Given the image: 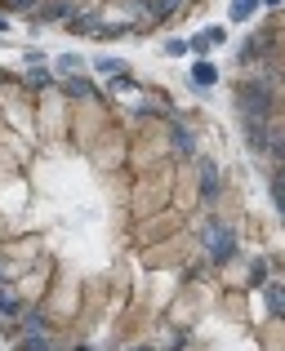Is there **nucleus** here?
<instances>
[{
  "label": "nucleus",
  "instance_id": "nucleus-19",
  "mask_svg": "<svg viewBox=\"0 0 285 351\" xmlns=\"http://www.w3.org/2000/svg\"><path fill=\"white\" fill-rule=\"evenodd\" d=\"M14 351H54V338H49V334H32V329H23V334L14 338Z\"/></svg>",
  "mask_w": 285,
  "mask_h": 351
},
{
  "label": "nucleus",
  "instance_id": "nucleus-18",
  "mask_svg": "<svg viewBox=\"0 0 285 351\" xmlns=\"http://www.w3.org/2000/svg\"><path fill=\"white\" fill-rule=\"evenodd\" d=\"M192 85H196V89L218 85V67H214V58H196V62H192Z\"/></svg>",
  "mask_w": 285,
  "mask_h": 351
},
{
  "label": "nucleus",
  "instance_id": "nucleus-1",
  "mask_svg": "<svg viewBox=\"0 0 285 351\" xmlns=\"http://www.w3.org/2000/svg\"><path fill=\"white\" fill-rule=\"evenodd\" d=\"M170 196H174V160H165V165H152V169L130 178L125 209H130V218H147V214L170 205Z\"/></svg>",
  "mask_w": 285,
  "mask_h": 351
},
{
  "label": "nucleus",
  "instance_id": "nucleus-5",
  "mask_svg": "<svg viewBox=\"0 0 285 351\" xmlns=\"http://www.w3.org/2000/svg\"><path fill=\"white\" fill-rule=\"evenodd\" d=\"M32 112H36V94L23 85V76H14V80H0V120H5L9 129H18L23 138H36Z\"/></svg>",
  "mask_w": 285,
  "mask_h": 351
},
{
  "label": "nucleus",
  "instance_id": "nucleus-3",
  "mask_svg": "<svg viewBox=\"0 0 285 351\" xmlns=\"http://www.w3.org/2000/svg\"><path fill=\"white\" fill-rule=\"evenodd\" d=\"M67 98L58 94V80L45 89H36V112H32V125H36V143L54 147L67 138Z\"/></svg>",
  "mask_w": 285,
  "mask_h": 351
},
{
  "label": "nucleus",
  "instance_id": "nucleus-7",
  "mask_svg": "<svg viewBox=\"0 0 285 351\" xmlns=\"http://www.w3.org/2000/svg\"><path fill=\"white\" fill-rule=\"evenodd\" d=\"M41 316H45V325H49V329L76 320L80 316V285L67 280V276H54L49 293H45V302H41Z\"/></svg>",
  "mask_w": 285,
  "mask_h": 351
},
{
  "label": "nucleus",
  "instance_id": "nucleus-16",
  "mask_svg": "<svg viewBox=\"0 0 285 351\" xmlns=\"http://www.w3.org/2000/svg\"><path fill=\"white\" fill-rule=\"evenodd\" d=\"M58 94L67 98V103H85V98L98 94V89H94V80H89V76H67V80H58Z\"/></svg>",
  "mask_w": 285,
  "mask_h": 351
},
{
  "label": "nucleus",
  "instance_id": "nucleus-26",
  "mask_svg": "<svg viewBox=\"0 0 285 351\" xmlns=\"http://www.w3.org/2000/svg\"><path fill=\"white\" fill-rule=\"evenodd\" d=\"M161 53H165V58H183V53H187V40H183V36H174V40L161 45Z\"/></svg>",
  "mask_w": 285,
  "mask_h": 351
},
{
  "label": "nucleus",
  "instance_id": "nucleus-6",
  "mask_svg": "<svg viewBox=\"0 0 285 351\" xmlns=\"http://www.w3.org/2000/svg\"><path fill=\"white\" fill-rule=\"evenodd\" d=\"M85 156H89V165H94L98 173H121L125 160H130V134H125V129L112 120V125H107L103 134L89 143Z\"/></svg>",
  "mask_w": 285,
  "mask_h": 351
},
{
  "label": "nucleus",
  "instance_id": "nucleus-10",
  "mask_svg": "<svg viewBox=\"0 0 285 351\" xmlns=\"http://www.w3.org/2000/svg\"><path fill=\"white\" fill-rule=\"evenodd\" d=\"M183 227H187V214L183 209H174V205H165V209H156V214H147V218H134V245H156V240H170V236H179Z\"/></svg>",
  "mask_w": 285,
  "mask_h": 351
},
{
  "label": "nucleus",
  "instance_id": "nucleus-25",
  "mask_svg": "<svg viewBox=\"0 0 285 351\" xmlns=\"http://www.w3.org/2000/svg\"><path fill=\"white\" fill-rule=\"evenodd\" d=\"M272 200H277V209H281V218H285V165L272 173Z\"/></svg>",
  "mask_w": 285,
  "mask_h": 351
},
{
  "label": "nucleus",
  "instance_id": "nucleus-23",
  "mask_svg": "<svg viewBox=\"0 0 285 351\" xmlns=\"http://www.w3.org/2000/svg\"><path fill=\"white\" fill-rule=\"evenodd\" d=\"M223 311H227V316H232V320H245V289L227 293V298H223Z\"/></svg>",
  "mask_w": 285,
  "mask_h": 351
},
{
  "label": "nucleus",
  "instance_id": "nucleus-9",
  "mask_svg": "<svg viewBox=\"0 0 285 351\" xmlns=\"http://www.w3.org/2000/svg\"><path fill=\"white\" fill-rule=\"evenodd\" d=\"M54 276H58V258H54L49 249H45V254L36 258V263L27 267L23 276H18V280H9V285L18 289V298H23L27 307H41L45 293H49V285H54Z\"/></svg>",
  "mask_w": 285,
  "mask_h": 351
},
{
  "label": "nucleus",
  "instance_id": "nucleus-29",
  "mask_svg": "<svg viewBox=\"0 0 285 351\" xmlns=\"http://www.w3.org/2000/svg\"><path fill=\"white\" fill-rule=\"evenodd\" d=\"M5 32H9V18H5V14H0V36H5Z\"/></svg>",
  "mask_w": 285,
  "mask_h": 351
},
{
  "label": "nucleus",
  "instance_id": "nucleus-12",
  "mask_svg": "<svg viewBox=\"0 0 285 351\" xmlns=\"http://www.w3.org/2000/svg\"><path fill=\"white\" fill-rule=\"evenodd\" d=\"M227 40V32L223 27H201V32H192V40H187V53H196V58H209V49H218V45Z\"/></svg>",
  "mask_w": 285,
  "mask_h": 351
},
{
  "label": "nucleus",
  "instance_id": "nucleus-2",
  "mask_svg": "<svg viewBox=\"0 0 285 351\" xmlns=\"http://www.w3.org/2000/svg\"><path fill=\"white\" fill-rule=\"evenodd\" d=\"M107 125H112V103H107V94H94V98H85V103L67 107V138H71L76 152H89V143H94Z\"/></svg>",
  "mask_w": 285,
  "mask_h": 351
},
{
  "label": "nucleus",
  "instance_id": "nucleus-17",
  "mask_svg": "<svg viewBox=\"0 0 285 351\" xmlns=\"http://www.w3.org/2000/svg\"><path fill=\"white\" fill-rule=\"evenodd\" d=\"M23 311H27V302L18 298V289H14V285H0V316H5V320H18Z\"/></svg>",
  "mask_w": 285,
  "mask_h": 351
},
{
  "label": "nucleus",
  "instance_id": "nucleus-24",
  "mask_svg": "<svg viewBox=\"0 0 285 351\" xmlns=\"http://www.w3.org/2000/svg\"><path fill=\"white\" fill-rule=\"evenodd\" d=\"M18 169H23V165H18L9 152H0V187H5V182H18Z\"/></svg>",
  "mask_w": 285,
  "mask_h": 351
},
{
  "label": "nucleus",
  "instance_id": "nucleus-30",
  "mask_svg": "<svg viewBox=\"0 0 285 351\" xmlns=\"http://www.w3.org/2000/svg\"><path fill=\"white\" fill-rule=\"evenodd\" d=\"M36 5H41V0H36Z\"/></svg>",
  "mask_w": 285,
  "mask_h": 351
},
{
  "label": "nucleus",
  "instance_id": "nucleus-22",
  "mask_svg": "<svg viewBox=\"0 0 285 351\" xmlns=\"http://www.w3.org/2000/svg\"><path fill=\"white\" fill-rule=\"evenodd\" d=\"M263 293H268L272 316H285V285H281V280H268V285H263Z\"/></svg>",
  "mask_w": 285,
  "mask_h": 351
},
{
  "label": "nucleus",
  "instance_id": "nucleus-28",
  "mask_svg": "<svg viewBox=\"0 0 285 351\" xmlns=\"http://www.w3.org/2000/svg\"><path fill=\"white\" fill-rule=\"evenodd\" d=\"M263 9H285V0H263Z\"/></svg>",
  "mask_w": 285,
  "mask_h": 351
},
{
  "label": "nucleus",
  "instance_id": "nucleus-21",
  "mask_svg": "<svg viewBox=\"0 0 285 351\" xmlns=\"http://www.w3.org/2000/svg\"><path fill=\"white\" fill-rule=\"evenodd\" d=\"M263 343H268V351H285V320H268L263 325Z\"/></svg>",
  "mask_w": 285,
  "mask_h": 351
},
{
  "label": "nucleus",
  "instance_id": "nucleus-8",
  "mask_svg": "<svg viewBox=\"0 0 285 351\" xmlns=\"http://www.w3.org/2000/svg\"><path fill=\"white\" fill-rule=\"evenodd\" d=\"M201 240V258H209L214 263V271L223 263H232L236 254H241V240H236V227L227 223V218H218V214H209V223H205V236H196Z\"/></svg>",
  "mask_w": 285,
  "mask_h": 351
},
{
  "label": "nucleus",
  "instance_id": "nucleus-4",
  "mask_svg": "<svg viewBox=\"0 0 285 351\" xmlns=\"http://www.w3.org/2000/svg\"><path fill=\"white\" fill-rule=\"evenodd\" d=\"M201 254V240L183 227L179 236H170V240H156V245H143L139 249V263L147 267V271H179L187 258H196Z\"/></svg>",
  "mask_w": 285,
  "mask_h": 351
},
{
  "label": "nucleus",
  "instance_id": "nucleus-20",
  "mask_svg": "<svg viewBox=\"0 0 285 351\" xmlns=\"http://www.w3.org/2000/svg\"><path fill=\"white\" fill-rule=\"evenodd\" d=\"M259 9H263V0H232V5H227V18H232V23H250Z\"/></svg>",
  "mask_w": 285,
  "mask_h": 351
},
{
  "label": "nucleus",
  "instance_id": "nucleus-15",
  "mask_svg": "<svg viewBox=\"0 0 285 351\" xmlns=\"http://www.w3.org/2000/svg\"><path fill=\"white\" fill-rule=\"evenodd\" d=\"M67 76H89L85 53H58V58H54V80H67Z\"/></svg>",
  "mask_w": 285,
  "mask_h": 351
},
{
  "label": "nucleus",
  "instance_id": "nucleus-14",
  "mask_svg": "<svg viewBox=\"0 0 285 351\" xmlns=\"http://www.w3.org/2000/svg\"><path fill=\"white\" fill-rule=\"evenodd\" d=\"M89 71H94V76H103L107 85H112V80H125V76H130V62H125V58H107V53H98V58H89Z\"/></svg>",
  "mask_w": 285,
  "mask_h": 351
},
{
  "label": "nucleus",
  "instance_id": "nucleus-11",
  "mask_svg": "<svg viewBox=\"0 0 285 351\" xmlns=\"http://www.w3.org/2000/svg\"><path fill=\"white\" fill-rule=\"evenodd\" d=\"M41 254H45V240L32 236V232H27V236H14V240H5V245H0V258H5V263H18L23 271H27V267H32Z\"/></svg>",
  "mask_w": 285,
  "mask_h": 351
},
{
  "label": "nucleus",
  "instance_id": "nucleus-27",
  "mask_svg": "<svg viewBox=\"0 0 285 351\" xmlns=\"http://www.w3.org/2000/svg\"><path fill=\"white\" fill-rule=\"evenodd\" d=\"M62 5H67V9H103L107 0H62Z\"/></svg>",
  "mask_w": 285,
  "mask_h": 351
},
{
  "label": "nucleus",
  "instance_id": "nucleus-13",
  "mask_svg": "<svg viewBox=\"0 0 285 351\" xmlns=\"http://www.w3.org/2000/svg\"><path fill=\"white\" fill-rule=\"evenodd\" d=\"M201 316V302H196V289H192V285H187V289H183V298H174L170 302V325H192V320H196Z\"/></svg>",
  "mask_w": 285,
  "mask_h": 351
}]
</instances>
